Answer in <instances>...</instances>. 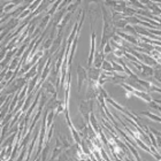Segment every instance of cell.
Masks as SVG:
<instances>
[{"mask_svg": "<svg viewBox=\"0 0 161 161\" xmlns=\"http://www.w3.org/2000/svg\"><path fill=\"white\" fill-rule=\"evenodd\" d=\"M77 82H78V92L82 90V86L84 84H87V73L86 69H84L80 65H77Z\"/></svg>", "mask_w": 161, "mask_h": 161, "instance_id": "1", "label": "cell"}, {"mask_svg": "<svg viewBox=\"0 0 161 161\" xmlns=\"http://www.w3.org/2000/svg\"><path fill=\"white\" fill-rule=\"evenodd\" d=\"M87 76L90 80H93V82H98L99 77H100V70L96 67H90L89 68V72H87Z\"/></svg>", "mask_w": 161, "mask_h": 161, "instance_id": "2", "label": "cell"}, {"mask_svg": "<svg viewBox=\"0 0 161 161\" xmlns=\"http://www.w3.org/2000/svg\"><path fill=\"white\" fill-rule=\"evenodd\" d=\"M92 40H91V52H90V57H89V60H87V67H92L93 65V55H94V42H96V33L94 31L92 30Z\"/></svg>", "mask_w": 161, "mask_h": 161, "instance_id": "3", "label": "cell"}, {"mask_svg": "<svg viewBox=\"0 0 161 161\" xmlns=\"http://www.w3.org/2000/svg\"><path fill=\"white\" fill-rule=\"evenodd\" d=\"M102 62H104V52H99V53H96L94 55V62H93V67L96 68H100L102 66Z\"/></svg>", "mask_w": 161, "mask_h": 161, "instance_id": "4", "label": "cell"}, {"mask_svg": "<svg viewBox=\"0 0 161 161\" xmlns=\"http://www.w3.org/2000/svg\"><path fill=\"white\" fill-rule=\"evenodd\" d=\"M141 74H142L144 77H149V76H152V75L154 74V72H153V69H152L150 66L143 65V70H142Z\"/></svg>", "mask_w": 161, "mask_h": 161, "instance_id": "5", "label": "cell"}, {"mask_svg": "<svg viewBox=\"0 0 161 161\" xmlns=\"http://www.w3.org/2000/svg\"><path fill=\"white\" fill-rule=\"evenodd\" d=\"M119 36H120V37H122L123 39H126V40H127V42H129V43H134V44L138 45L137 39H136L135 37H132V36H130V35H127V33H123V32H119Z\"/></svg>", "mask_w": 161, "mask_h": 161, "instance_id": "6", "label": "cell"}, {"mask_svg": "<svg viewBox=\"0 0 161 161\" xmlns=\"http://www.w3.org/2000/svg\"><path fill=\"white\" fill-rule=\"evenodd\" d=\"M101 68L104 72H113V65L111 61H104Z\"/></svg>", "mask_w": 161, "mask_h": 161, "instance_id": "7", "label": "cell"}, {"mask_svg": "<svg viewBox=\"0 0 161 161\" xmlns=\"http://www.w3.org/2000/svg\"><path fill=\"white\" fill-rule=\"evenodd\" d=\"M141 114H142V115H146V116H149L151 120H153V121H156V122H161V117L157 116V115H154V114H152V113H150V112H141Z\"/></svg>", "mask_w": 161, "mask_h": 161, "instance_id": "8", "label": "cell"}, {"mask_svg": "<svg viewBox=\"0 0 161 161\" xmlns=\"http://www.w3.org/2000/svg\"><path fill=\"white\" fill-rule=\"evenodd\" d=\"M114 25H115L116 28H126V27L128 25V22L126 21V18H121V20L115 21Z\"/></svg>", "mask_w": 161, "mask_h": 161, "instance_id": "9", "label": "cell"}, {"mask_svg": "<svg viewBox=\"0 0 161 161\" xmlns=\"http://www.w3.org/2000/svg\"><path fill=\"white\" fill-rule=\"evenodd\" d=\"M52 44H53V38L48 37V38L45 40V43H44V45H43V48H44V50H48V48L51 47Z\"/></svg>", "mask_w": 161, "mask_h": 161, "instance_id": "10", "label": "cell"}, {"mask_svg": "<svg viewBox=\"0 0 161 161\" xmlns=\"http://www.w3.org/2000/svg\"><path fill=\"white\" fill-rule=\"evenodd\" d=\"M50 18H51V16L50 15H46L44 18H43V21H42V23L39 24V29H44L45 27H46V24L48 23V21H50Z\"/></svg>", "mask_w": 161, "mask_h": 161, "instance_id": "11", "label": "cell"}, {"mask_svg": "<svg viewBox=\"0 0 161 161\" xmlns=\"http://www.w3.org/2000/svg\"><path fill=\"white\" fill-rule=\"evenodd\" d=\"M78 5H80V1H76V2H74L73 5H69V6H68V8H67V9H68V12L73 14V13H74V10L76 9V7H77Z\"/></svg>", "mask_w": 161, "mask_h": 161, "instance_id": "12", "label": "cell"}, {"mask_svg": "<svg viewBox=\"0 0 161 161\" xmlns=\"http://www.w3.org/2000/svg\"><path fill=\"white\" fill-rule=\"evenodd\" d=\"M124 31H129V32H130V33H132V35H136V33H137L136 29H135L134 27H131L130 24H128V25L124 28Z\"/></svg>", "mask_w": 161, "mask_h": 161, "instance_id": "13", "label": "cell"}, {"mask_svg": "<svg viewBox=\"0 0 161 161\" xmlns=\"http://www.w3.org/2000/svg\"><path fill=\"white\" fill-rule=\"evenodd\" d=\"M35 74H36V67H35V68H32L29 73H27V74L24 75V78H25V80H28V78H30L31 76H33Z\"/></svg>", "mask_w": 161, "mask_h": 161, "instance_id": "14", "label": "cell"}, {"mask_svg": "<svg viewBox=\"0 0 161 161\" xmlns=\"http://www.w3.org/2000/svg\"><path fill=\"white\" fill-rule=\"evenodd\" d=\"M113 50H112V46H111V43H107L106 44V46L104 47V53L105 54H108V53H111Z\"/></svg>", "mask_w": 161, "mask_h": 161, "instance_id": "15", "label": "cell"}, {"mask_svg": "<svg viewBox=\"0 0 161 161\" xmlns=\"http://www.w3.org/2000/svg\"><path fill=\"white\" fill-rule=\"evenodd\" d=\"M16 63H17V59H14V61L12 62V65H10V67H9V69L10 70H13V68L16 66Z\"/></svg>", "mask_w": 161, "mask_h": 161, "instance_id": "16", "label": "cell"}, {"mask_svg": "<svg viewBox=\"0 0 161 161\" xmlns=\"http://www.w3.org/2000/svg\"><path fill=\"white\" fill-rule=\"evenodd\" d=\"M153 101H156V102H158V104H161V100H159V99H156V100H153Z\"/></svg>", "mask_w": 161, "mask_h": 161, "instance_id": "17", "label": "cell"}, {"mask_svg": "<svg viewBox=\"0 0 161 161\" xmlns=\"http://www.w3.org/2000/svg\"><path fill=\"white\" fill-rule=\"evenodd\" d=\"M160 151H161V147H160ZM160 153H161V152H160Z\"/></svg>", "mask_w": 161, "mask_h": 161, "instance_id": "18", "label": "cell"}]
</instances>
